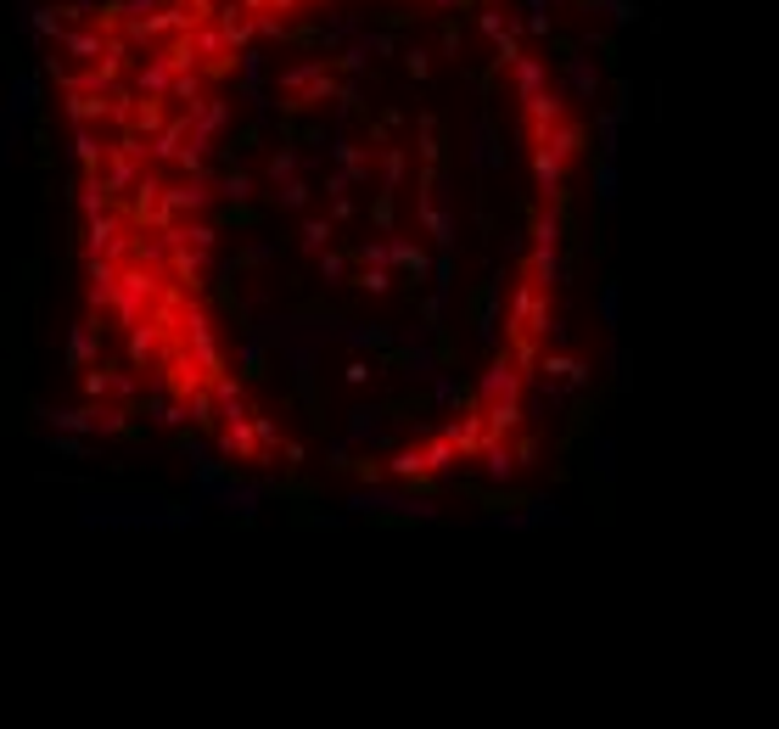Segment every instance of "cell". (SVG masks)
I'll use <instances>...</instances> for the list:
<instances>
[{"label": "cell", "instance_id": "cell-1", "mask_svg": "<svg viewBox=\"0 0 779 729\" xmlns=\"http://www.w3.org/2000/svg\"><path fill=\"white\" fill-rule=\"evenodd\" d=\"M567 85L578 90L583 101H589V96H595V90H600V73H595V62H589V57H578V51H572V57H567Z\"/></svg>", "mask_w": 779, "mask_h": 729}, {"label": "cell", "instance_id": "cell-2", "mask_svg": "<svg viewBox=\"0 0 779 729\" xmlns=\"http://www.w3.org/2000/svg\"><path fill=\"white\" fill-rule=\"evenodd\" d=\"M510 68H516V85H522V96L533 101L544 90V62H533V57H516L510 62Z\"/></svg>", "mask_w": 779, "mask_h": 729}, {"label": "cell", "instance_id": "cell-3", "mask_svg": "<svg viewBox=\"0 0 779 729\" xmlns=\"http://www.w3.org/2000/svg\"><path fill=\"white\" fill-rule=\"evenodd\" d=\"M595 12H606L611 23H639V0H589Z\"/></svg>", "mask_w": 779, "mask_h": 729}, {"label": "cell", "instance_id": "cell-4", "mask_svg": "<svg viewBox=\"0 0 779 729\" xmlns=\"http://www.w3.org/2000/svg\"><path fill=\"white\" fill-rule=\"evenodd\" d=\"M527 6V17H550V0H522Z\"/></svg>", "mask_w": 779, "mask_h": 729}, {"label": "cell", "instance_id": "cell-5", "mask_svg": "<svg viewBox=\"0 0 779 729\" xmlns=\"http://www.w3.org/2000/svg\"><path fill=\"white\" fill-rule=\"evenodd\" d=\"M432 6H460V0H432Z\"/></svg>", "mask_w": 779, "mask_h": 729}]
</instances>
